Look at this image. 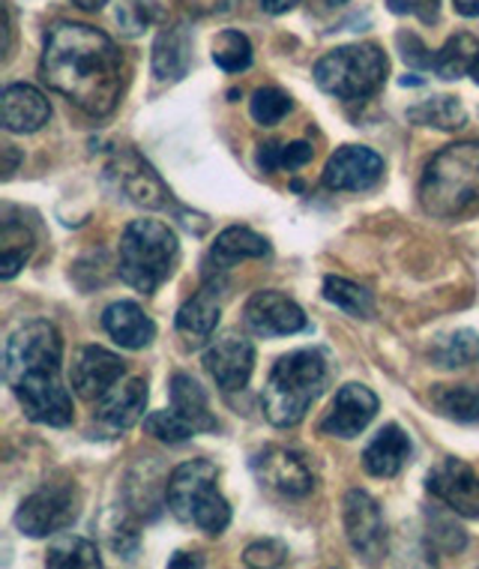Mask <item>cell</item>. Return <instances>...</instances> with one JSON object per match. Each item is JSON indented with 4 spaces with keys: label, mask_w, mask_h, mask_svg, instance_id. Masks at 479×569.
<instances>
[{
    "label": "cell",
    "mask_w": 479,
    "mask_h": 569,
    "mask_svg": "<svg viewBox=\"0 0 479 569\" xmlns=\"http://www.w3.org/2000/svg\"><path fill=\"white\" fill-rule=\"evenodd\" d=\"M42 79L84 114L106 118L120 102L123 54L102 30L58 21L42 49Z\"/></svg>",
    "instance_id": "cell-1"
},
{
    "label": "cell",
    "mask_w": 479,
    "mask_h": 569,
    "mask_svg": "<svg viewBox=\"0 0 479 569\" xmlns=\"http://www.w3.org/2000/svg\"><path fill=\"white\" fill-rule=\"evenodd\" d=\"M60 372L63 339L51 321H28L7 339L3 375L28 420L54 429L72 422V396Z\"/></svg>",
    "instance_id": "cell-2"
},
{
    "label": "cell",
    "mask_w": 479,
    "mask_h": 569,
    "mask_svg": "<svg viewBox=\"0 0 479 569\" xmlns=\"http://www.w3.org/2000/svg\"><path fill=\"white\" fill-rule=\"evenodd\" d=\"M422 210L435 219H461L479 210V141L443 148L426 166L420 183Z\"/></svg>",
    "instance_id": "cell-3"
},
{
    "label": "cell",
    "mask_w": 479,
    "mask_h": 569,
    "mask_svg": "<svg viewBox=\"0 0 479 569\" xmlns=\"http://www.w3.org/2000/svg\"><path fill=\"white\" fill-rule=\"evenodd\" d=\"M327 383H330V366L321 351L303 348V351L279 357L261 393L267 422H273L279 429H291L297 422H303Z\"/></svg>",
    "instance_id": "cell-4"
},
{
    "label": "cell",
    "mask_w": 479,
    "mask_h": 569,
    "mask_svg": "<svg viewBox=\"0 0 479 569\" xmlns=\"http://www.w3.org/2000/svg\"><path fill=\"white\" fill-rule=\"evenodd\" d=\"M180 243L177 234L159 219H136L120 237L118 273L138 295H153L174 273Z\"/></svg>",
    "instance_id": "cell-5"
},
{
    "label": "cell",
    "mask_w": 479,
    "mask_h": 569,
    "mask_svg": "<svg viewBox=\"0 0 479 569\" xmlns=\"http://www.w3.org/2000/svg\"><path fill=\"white\" fill-rule=\"evenodd\" d=\"M219 468L207 459L183 461L166 482V503L177 519L219 537L231 525V507L219 491Z\"/></svg>",
    "instance_id": "cell-6"
},
{
    "label": "cell",
    "mask_w": 479,
    "mask_h": 569,
    "mask_svg": "<svg viewBox=\"0 0 479 569\" xmlns=\"http://www.w3.org/2000/svg\"><path fill=\"white\" fill-rule=\"evenodd\" d=\"M390 72V60L372 42L327 51L315 63V84L336 99H366L378 93Z\"/></svg>",
    "instance_id": "cell-7"
},
{
    "label": "cell",
    "mask_w": 479,
    "mask_h": 569,
    "mask_svg": "<svg viewBox=\"0 0 479 569\" xmlns=\"http://www.w3.org/2000/svg\"><path fill=\"white\" fill-rule=\"evenodd\" d=\"M81 512V495L76 482H46L30 498H24L16 512V528L24 537H51L67 530L72 521L79 519Z\"/></svg>",
    "instance_id": "cell-8"
},
{
    "label": "cell",
    "mask_w": 479,
    "mask_h": 569,
    "mask_svg": "<svg viewBox=\"0 0 479 569\" xmlns=\"http://www.w3.org/2000/svg\"><path fill=\"white\" fill-rule=\"evenodd\" d=\"M345 516V533L353 551L366 560H381L387 551V530H383L381 507L375 501L369 491L351 489L345 495L342 503Z\"/></svg>",
    "instance_id": "cell-9"
},
{
    "label": "cell",
    "mask_w": 479,
    "mask_h": 569,
    "mask_svg": "<svg viewBox=\"0 0 479 569\" xmlns=\"http://www.w3.org/2000/svg\"><path fill=\"white\" fill-rule=\"evenodd\" d=\"M426 486L456 516L479 519V473L470 468L468 461L452 459V456L440 459L426 477Z\"/></svg>",
    "instance_id": "cell-10"
},
{
    "label": "cell",
    "mask_w": 479,
    "mask_h": 569,
    "mask_svg": "<svg viewBox=\"0 0 479 569\" xmlns=\"http://www.w3.org/2000/svg\"><path fill=\"white\" fill-rule=\"evenodd\" d=\"M108 177H114L118 192H123L138 207L159 210V207H168V201H171V192L162 183V177L150 168V162L138 157L136 150H118L108 162Z\"/></svg>",
    "instance_id": "cell-11"
},
{
    "label": "cell",
    "mask_w": 479,
    "mask_h": 569,
    "mask_svg": "<svg viewBox=\"0 0 479 569\" xmlns=\"http://www.w3.org/2000/svg\"><path fill=\"white\" fill-rule=\"evenodd\" d=\"M243 321L261 339L293 336L309 327L303 309L282 291H255L243 309Z\"/></svg>",
    "instance_id": "cell-12"
},
{
    "label": "cell",
    "mask_w": 479,
    "mask_h": 569,
    "mask_svg": "<svg viewBox=\"0 0 479 569\" xmlns=\"http://www.w3.org/2000/svg\"><path fill=\"white\" fill-rule=\"evenodd\" d=\"M204 369L210 372L219 390L237 393L252 378L255 345L240 333L219 336L204 351Z\"/></svg>",
    "instance_id": "cell-13"
},
{
    "label": "cell",
    "mask_w": 479,
    "mask_h": 569,
    "mask_svg": "<svg viewBox=\"0 0 479 569\" xmlns=\"http://www.w3.org/2000/svg\"><path fill=\"white\" fill-rule=\"evenodd\" d=\"M383 177V159L372 148L345 144L323 166V187L333 192H362Z\"/></svg>",
    "instance_id": "cell-14"
},
{
    "label": "cell",
    "mask_w": 479,
    "mask_h": 569,
    "mask_svg": "<svg viewBox=\"0 0 479 569\" xmlns=\"http://www.w3.org/2000/svg\"><path fill=\"white\" fill-rule=\"evenodd\" d=\"M252 471L265 486L282 491L288 498H303L315 486L309 465L285 447H265L261 452H255Z\"/></svg>",
    "instance_id": "cell-15"
},
{
    "label": "cell",
    "mask_w": 479,
    "mask_h": 569,
    "mask_svg": "<svg viewBox=\"0 0 479 569\" xmlns=\"http://www.w3.org/2000/svg\"><path fill=\"white\" fill-rule=\"evenodd\" d=\"M120 378H123V360L108 348H99V345L81 348L72 360V372H69L76 396L88 399V402H99Z\"/></svg>",
    "instance_id": "cell-16"
},
{
    "label": "cell",
    "mask_w": 479,
    "mask_h": 569,
    "mask_svg": "<svg viewBox=\"0 0 479 569\" xmlns=\"http://www.w3.org/2000/svg\"><path fill=\"white\" fill-rule=\"evenodd\" d=\"M375 413H378V396L362 383H348L336 393L330 411L323 413L321 432L348 441V438H357L375 420Z\"/></svg>",
    "instance_id": "cell-17"
},
{
    "label": "cell",
    "mask_w": 479,
    "mask_h": 569,
    "mask_svg": "<svg viewBox=\"0 0 479 569\" xmlns=\"http://www.w3.org/2000/svg\"><path fill=\"white\" fill-rule=\"evenodd\" d=\"M147 408V381L144 378H129L123 383H114L97 402L93 420L106 429L108 435H120L132 429Z\"/></svg>",
    "instance_id": "cell-18"
},
{
    "label": "cell",
    "mask_w": 479,
    "mask_h": 569,
    "mask_svg": "<svg viewBox=\"0 0 479 569\" xmlns=\"http://www.w3.org/2000/svg\"><path fill=\"white\" fill-rule=\"evenodd\" d=\"M102 327L120 348H129V351H141L157 339V325L132 300H120V303L108 306L102 312Z\"/></svg>",
    "instance_id": "cell-19"
},
{
    "label": "cell",
    "mask_w": 479,
    "mask_h": 569,
    "mask_svg": "<svg viewBox=\"0 0 479 569\" xmlns=\"http://www.w3.org/2000/svg\"><path fill=\"white\" fill-rule=\"evenodd\" d=\"M49 99L30 84H10L3 90V127L7 132H37L49 123Z\"/></svg>",
    "instance_id": "cell-20"
},
{
    "label": "cell",
    "mask_w": 479,
    "mask_h": 569,
    "mask_svg": "<svg viewBox=\"0 0 479 569\" xmlns=\"http://www.w3.org/2000/svg\"><path fill=\"white\" fill-rule=\"evenodd\" d=\"M219 315H222V306H219V297H216V282H207L192 300L180 306V312H177V333L187 339V345L198 348V345H204L216 333Z\"/></svg>",
    "instance_id": "cell-21"
},
{
    "label": "cell",
    "mask_w": 479,
    "mask_h": 569,
    "mask_svg": "<svg viewBox=\"0 0 479 569\" xmlns=\"http://www.w3.org/2000/svg\"><path fill=\"white\" fill-rule=\"evenodd\" d=\"M408 459H411V438L401 432L396 422H390L366 447V452H362V468L372 473V477L387 480V477H396L408 465Z\"/></svg>",
    "instance_id": "cell-22"
},
{
    "label": "cell",
    "mask_w": 479,
    "mask_h": 569,
    "mask_svg": "<svg viewBox=\"0 0 479 569\" xmlns=\"http://www.w3.org/2000/svg\"><path fill=\"white\" fill-rule=\"evenodd\" d=\"M192 63V37L187 24H171L153 42V76L159 81H180Z\"/></svg>",
    "instance_id": "cell-23"
},
{
    "label": "cell",
    "mask_w": 479,
    "mask_h": 569,
    "mask_svg": "<svg viewBox=\"0 0 479 569\" xmlns=\"http://www.w3.org/2000/svg\"><path fill=\"white\" fill-rule=\"evenodd\" d=\"M270 252V246L261 234H255L252 228H226L222 234L216 237L213 249H210V261L216 267V273H226L231 267H237L240 261H249V258H265Z\"/></svg>",
    "instance_id": "cell-24"
},
{
    "label": "cell",
    "mask_w": 479,
    "mask_h": 569,
    "mask_svg": "<svg viewBox=\"0 0 479 569\" xmlns=\"http://www.w3.org/2000/svg\"><path fill=\"white\" fill-rule=\"evenodd\" d=\"M171 408L177 413H183L196 426V432H216L219 429V422L210 411V402H207L204 387L192 375L177 372L171 378Z\"/></svg>",
    "instance_id": "cell-25"
},
{
    "label": "cell",
    "mask_w": 479,
    "mask_h": 569,
    "mask_svg": "<svg viewBox=\"0 0 479 569\" xmlns=\"http://www.w3.org/2000/svg\"><path fill=\"white\" fill-rule=\"evenodd\" d=\"M479 60V40L470 33H456L447 46L435 54V72L440 79L456 81L461 76H470V69Z\"/></svg>",
    "instance_id": "cell-26"
},
{
    "label": "cell",
    "mask_w": 479,
    "mask_h": 569,
    "mask_svg": "<svg viewBox=\"0 0 479 569\" xmlns=\"http://www.w3.org/2000/svg\"><path fill=\"white\" fill-rule=\"evenodd\" d=\"M46 567L51 569H99L102 567V558H99V549L84 537H76V533H60L58 540L49 546V555H46Z\"/></svg>",
    "instance_id": "cell-27"
},
{
    "label": "cell",
    "mask_w": 479,
    "mask_h": 569,
    "mask_svg": "<svg viewBox=\"0 0 479 569\" xmlns=\"http://www.w3.org/2000/svg\"><path fill=\"white\" fill-rule=\"evenodd\" d=\"M408 120L417 123V127H431L443 129V132H452V129H461L468 123V111L456 97H431L420 106H413L408 111Z\"/></svg>",
    "instance_id": "cell-28"
},
{
    "label": "cell",
    "mask_w": 479,
    "mask_h": 569,
    "mask_svg": "<svg viewBox=\"0 0 479 569\" xmlns=\"http://www.w3.org/2000/svg\"><path fill=\"white\" fill-rule=\"evenodd\" d=\"M431 405L447 420L479 422V387H470V383H461V387H435L431 390Z\"/></svg>",
    "instance_id": "cell-29"
},
{
    "label": "cell",
    "mask_w": 479,
    "mask_h": 569,
    "mask_svg": "<svg viewBox=\"0 0 479 569\" xmlns=\"http://www.w3.org/2000/svg\"><path fill=\"white\" fill-rule=\"evenodd\" d=\"M323 300L339 306L342 312L353 315V318H369L375 309L372 291H366L362 284L345 279V276H327L323 279Z\"/></svg>",
    "instance_id": "cell-30"
},
{
    "label": "cell",
    "mask_w": 479,
    "mask_h": 569,
    "mask_svg": "<svg viewBox=\"0 0 479 569\" xmlns=\"http://www.w3.org/2000/svg\"><path fill=\"white\" fill-rule=\"evenodd\" d=\"M435 363L440 369H468L479 360V333L473 330H456V333L443 336L438 345H435Z\"/></svg>",
    "instance_id": "cell-31"
},
{
    "label": "cell",
    "mask_w": 479,
    "mask_h": 569,
    "mask_svg": "<svg viewBox=\"0 0 479 569\" xmlns=\"http://www.w3.org/2000/svg\"><path fill=\"white\" fill-rule=\"evenodd\" d=\"M213 63L226 72H243L252 67V42L240 30H222L213 40Z\"/></svg>",
    "instance_id": "cell-32"
},
{
    "label": "cell",
    "mask_w": 479,
    "mask_h": 569,
    "mask_svg": "<svg viewBox=\"0 0 479 569\" xmlns=\"http://www.w3.org/2000/svg\"><path fill=\"white\" fill-rule=\"evenodd\" d=\"M30 252H33V237L21 226L7 222L3 226V249H0V279H12L21 267L28 264Z\"/></svg>",
    "instance_id": "cell-33"
},
{
    "label": "cell",
    "mask_w": 479,
    "mask_h": 569,
    "mask_svg": "<svg viewBox=\"0 0 479 569\" xmlns=\"http://www.w3.org/2000/svg\"><path fill=\"white\" fill-rule=\"evenodd\" d=\"M144 429L147 435H153L157 441L166 443H187L196 432V426L183 417V413H177L174 408L171 411H153L144 417Z\"/></svg>",
    "instance_id": "cell-34"
},
{
    "label": "cell",
    "mask_w": 479,
    "mask_h": 569,
    "mask_svg": "<svg viewBox=\"0 0 479 569\" xmlns=\"http://www.w3.org/2000/svg\"><path fill=\"white\" fill-rule=\"evenodd\" d=\"M291 97L279 88H261L255 90L252 99H249V114H252L255 123L261 127H276L279 120L291 111Z\"/></svg>",
    "instance_id": "cell-35"
},
{
    "label": "cell",
    "mask_w": 479,
    "mask_h": 569,
    "mask_svg": "<svg viewBox=\"0 0 479 569\" xmlns=\"http://www.w3.org/2000/svg\"><path fill=\"white\" fill-rule=\"evenodd\" d=\"M312 159V144L293 141V144H261L258 150V166L265 171H279V168H303Z\"/></svg>",
    "instance_id": "cell-36"
},
{
    "label": "cell",
    "mask_w": 479,
    "mask_h": 569,
    "mask_svg": "<svg viewBox=\"0 0 479 569\" xmlns=\"http://www.w3.org/2000/svg\"><path fill=\"white\" fill-rule=\"evenodd\" d=\"M246 567L252 569H273L285 567L288 563V549H285L279 540H265V542H252L243 555Z\"/></svg>",
    "instance_id": "cell-37"
},
{
    "label": "cell",
    "mask_w": 479,
    "mask_h": 569,
    "mask_svg": "<svg viewBox=\"0 0 479 569\" xmlns=\"http://www.w3.org/2000/svg\"><path fill=\"white\" fill-rule=\"evenodd\" d=\"M150 19H153V10L144 0H123L118 7V24L129 37H138L150 24Z\"/></svg>",
    "instance_id": "cell-38"
},
{
    "label": "cell",
    "mask_w": 479,
    "mask_h": 569,
    "mask_svg": "<svg viewBox=\"0 0 479 569\" xmlns=\"http://www.w3.org/2000/svg\"><path fill=\"white\" fill-rule=\"evenodd\" d=\"M387 7L396 16H413V19L431 24V21H438L440 0H387Z\"/></svg>",
    "instance_id": "cell-39"
},
{
    "label": "cell",
    "mask_w": 479,
    "mask_h": 569,
    "mask_svg": "<svg viewBox=\"0 0 479 569\" xmlns=\"http://www.w3.org/2000/svg\"><path fill=\"white\" fill-rule=\"evenodd\" d=\"M138 542H141V540H138V530H136V525H132V521L120 519L114 528L108 530V546H111L114 551H120L123 558H129V560L136 558Z\"/></svg>",
    "instance_id": "cell-40"
},
{
    "label": "cell",
    "mask_w": 479,
    "mask_h": 569,
    "mask_svg": "<svg viewBox=\"0 0 479 569\" xmlns=\"http://www.w3.org/2000/svg\"><path fill=\"white\" fill-rule=\"evenodd\" d=\"M399 46H401V58L408 60L411 67L417 69L435 67V58L429 54V49H426L422 40H417L413 33H399Z\"/></svg>",
    "instance_id": "cell-41"
},
{
    "label": "cell",
    "mask_w": 479,
    "mask_h": 569,
    "mask_svg": "<svg viewBox=\"0 0 479 569\" xmlns=\"http://www.w3.org/2000/svg\"><path fill=\"white\" fill-rule=\"evenodd\" d=\"M168 567H171V569H183V567H204V560L196 558V555H189V551H177L174 558L168 560Z\"/></svg>",
    "instance_id": "cell-42"
},
{
    "label": "cell",
    "mask_w": 479,
    "mask_h": 569,
    "mask_svg": "<svg viewBox=\"0 0 479 569\" xmlns=\"http://www.w3.org/2000/svg\"><path fill=\"white\" fill-rule=\"evenodd\" d=\"M297 3H300V0H261V7H265V12H270V16H282V12H291Z\"/></svg>",
    "instance_id": "cell-43"
},
{
    "label": "cell",
    "mask_w": 479,
    "mask_h": 569,
    "mask_svg": "<svg viewBox=\"0 0 479 569\" xmlns=\"http://www.w3.org/2000/svg\"><path fill=\"white\" fill-rule=\"evenodd\" d=\"M456 3V12L465 16V19H477L479 16V0H452Z\"/></svg>",
    "instance_id": "cell-44"
},
{
    "label": "cell",
    "mask_w": 479,
    "mask_h": 569,
    "mask_svg": "<svg viewBox=\"0 0 479 569\" xmlns=\"http://www.w3.org/2000/svg\"><path fill=\"white\" fill-rule=\"evenodd\" d=\"M72 3H76V7H79V10L97 12V10H102V7H106L108 0H72Z\"/></svg>",
    "instance_id": "cell-45"
},
{
    "label": "cell",
    "mask_w": 479,
    "mask_h": 569,
    "mask_svg": "<svg viewBox=\"0 0 479 569\" xmlns=\"http://www.w3.org/2000/svg\"><path fill=\"white\" fill-rule=\"evenodd\" d=\"M16 171V150H12V144H7V177Z\"/></svg>",
    "instance_id": "cell-46"
},
{
    "label": "cell",
    "mask_w": 479,
    "mask_h": 569,
    "mask_svg": "<svg viewBox=\"0 0 479 569\" xmlns=\"http://www.w3.org/2000/svg\"><path fill=\"white\" fill-rule=\"evenodd\" d=\"M470 76H473V81H477V84H479V60H477V63H473V69H470Z\"/></svg>",
    "instance_id": "cell-47"
},
{
    "label": "cell",
    "mask_w": 479,
    "mask_h": 569,
    "mask_svg": "<svg viewBox=\"0 0 479 569\" xmlns=\"http://www.w3.org/2000/svg\"><path fill=\"white\" fill-rule=\"evenodd\" d=\"M330 3H345V0H330Z\"/></svg>",
    "instance_id": "cell-48"
}]
</instances>
